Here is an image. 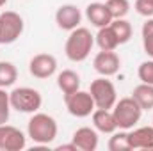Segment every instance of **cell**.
I'll return each instance as SVG.
<instances>
[{"instance_id":"27","label":"cell","mask_w":153,"mask_h":151,"mask_svg":"<svg viewBox=\"0 0 153 151\" xmlns=\"http://www.w3.org/2000/svg\"><path fill=\"white\" fill-rule=\"evenodd\" d=\"M57 151H78L76 150V146L71 142V144H61V146H57Z\"/></svg>"},{"instance_id":"22","label":"cell","mask_w":153,"mask_h":151,"mask_svg":"<svg viewBox=\"0 0 153 151\" xmlns=\"http://www.w3.org/2000/svg\"><path fill=\"white\" fill-rule=\"evenodd\" d=\"M109 151H130V144H128V132L121 130V132H114L112 137L109 139L107 144Z\"/></svg>"},{"instance_id":"11","label":"cell","mask_w":153,"mask_h":151,"mask_svg":"<svg viewBox=\"0 0 153 151\" xmlns=\"http://www.w3.org/2000/svg\"><path fill=\"white\" fill-rule=\"evenodd\" d=\"M80 21H82V13L73 4H64L55 11V23L62 30L71 32L73 29L80 27Z\"/></svg>"},{"instance_id":"26","label":"cell","mask_w":153,"mask_h":151,"mask_svg":"<svg viewBox=\"0 0 153 151\" xmlns=\"http://www.w3.org/2000/svg\"><path fill=\"white\" fill-rule=\"evenodd\" d=\"M135 11L144 16V18H152L153 16V0H135Z\"/></svg>"},{"instance_id":"9","label":"cell","mask_w":153,"mask_h":151,"mask_svg":"<svg viewBox=\"0 0 153 151\" xmlns=\"http://www.w3.org/2000/svg\"><path fill=\"white\" fill-rule=\"evenodd\" d=\"M27 146L23 132L11 124H0V151H20Z\"/></svg>"},{"instance_id":"14","label":"cell","mask_w":153,"mask_h":151,"mask_svg":"<svg viewBox=\"0 0 153 151\" xmlns=\"http://www.w3.org/2000/svg\"><path fill=\"white\" fill-rule=\"evenodd\" d=\"M85 16H87V20H89V23L94 25L96 29L107 27V25H111V21H112V16H111L107 5L102 4V2H93V4H89V5L85 7Z\"/></svg>"},{"instance_id":"23","label":"cell","mask_w":153,"mask_h":151,"mask_svg":"<svg viewBox=\"0 0 153 151\" xmlns=\"http://www.w3.org/2000/svg\"><path fill=\"white\" fill-rule=\"evenodd\" d=\"M105 5H107V9L111 13L112 20H116V18H125L128 14V11H130V2L128 0H107Z\"/></svg>"},{"instance_id":"28","label":"cell","mask_w":153,"mask_h":151,"mask_svg":"<svg viewBox=\"0 0 153 151\" xmlns=\"http://www.w3.org/2000/svg\"><path fill=\"white\" fill-rule=\"evenodd\" d=\"M5 4H7V0H0V7H4Z\"/></svg>"},{"instance_id":"21","label":"cell","mask_w":153,"mask_h":151,"mask_svg":"<svg viewBox=\"0 0 153 151\" xmlns=\"http://www.w3.org/2000/svg\"><path fill=\"white\" fill-rule=\"evenodd\" d=\"M141 34H143V48H144V53L153 59V16L152 18H146V21L143 23Z\"/></svg>"},{"instance_id":"25","label":"cell","mask_w":153,"mask_h":151,"mask_svg":"<svg viewBox=\"0 0 153 151\" xmlns=\"http://www.w3.org/2000/svg\"><path fill=\"white\" fill-rule=\"evenodd\" d=\"M137 76H139L141 82L152 84L153 85V59L141 62V66H139V70H137Z\"/></svg>"},{"instance_id":"4","label":"cell","mask_w":153,"mask_h":151,"mask_svg":"<svg viewBox=\"0 0 153 151\" xmlns=\"http://www.w3.org/2000/svg\"><path fill=\"white\" fill-rule=\"evenodd\" d=\"M11 107L22 114H34L43 105V98L38 89L32 87H16L9 93Z\"/></svg>"},{"instance_id":"7","label":"cell","mask_w":153,"mask_h":151,"mask_svg":"<svg viewBox=\"0 0 153 151\" xmlns=\"http://www.w3.org/2000/svg\"><path fill=\"white\" fill-rule=\"evenodd\" d=\"M64 105L68 112L75 117H87L94 112L96 105L89 91H75L71 94H64Z\"/></svg>"},{"instance_id":"10","label":"cell","mask_w":153,"mask_h":151,"mask_svg":"<svg viewBox=\"0 0 153 151\" xmlns=\"http://www.w3.org/2000/svg\"><path fill=\"white\" fill-rule=\"evenodd\" d=\"M55 71H57V59L52 53H38L29 62V73L39 80L50 78L52 75H55Z\"/></svg>"},{"instance_id":"16","label":"cell","mask_w":153,"mask_h":151,"mask_svg":"<svg viewBox=\"0 0 153 151\" xmlns=\"http://www.w3.org/2000/svg\"><path fill=\"white\" fill-rule=\"evenodd\" d=\"M57 87L62 91V94H71L80 89V75L73 70H62L57 75Z\"/></svg>"},{"instance_id":"18","label":"cell","mask_w":153,"mask_h":151,"mask_svg":"<svg viewBox=\"0 0 153 151\" xmlns=\"http://www.w3.org/2000/svg\"><path fill=\"white\" fill-rule=\"evenodd\" d=\"M94 43L100 46V50H116L119 46V41L116 38L114 30L111 29V25L98 29V34L94 36Z\"/></svg>"},{"instance_id":"8","label":"cell","mask_w":153,"mask_h":151,"mask_svg":"<svg viewBox=\"0 0 153 151\" xmlns=\"http://www.w3.org/2000/svg\"><path fill=\"white\" fill-rule=\"evenodd\" d=\"M93 66L100 76H114L121 68V59L114 50H100L94 55Z\"/></svg>"},{"instance_id":"2","label":"cell","mask_w":153,"mask_h":151,"mask_svg":"<svg viewBox=\"0 0 153 151\" xmlns=\"http://www.w3.org/2000/svg\"><path fill=\"white\" fill-rule=\"evenodd\" d=\"M57 132H59L57 121L48 114L34 112L32 117L29 119V123H27V135L34 142L43 144V146L53 142L55 137H57Z\"/></svg>"},{"instance_id":"6","label":"cell","mask_w":153,"mask_h":151,"mask_svg":"<svg viewBox=\"0 0 153 151\" xmlns=\"http://www.w3.org/2000/svg\"><path fill=\"white\" fill-rule=\"evenodd\" d=\"M23 18L14 11L0 13V44H13L23 34Z\"/></svg>"},{"instance_id":"24","label":"cell","mask_w":153,"mask_h":151,"mask_svg":"<svg viewBox=\"0 0 153 151\" xmlns=\"http://www.w3.org/2000/svg\"><path fill=\"white\" fill-rule=\"evenodd\" d=\"M11 100H9V93H5V89L0 87V124H5L9 121L11 115Z\"/></svg>"},{"instance_id":"17","label":"cell","mask_w":153,"mask_h":151,"mask_svg":"<svg viewBox=\"0 0 153 151\" xmlns=\"http://www.w3.org/2000/svg\"><path fill=\"white\" fill-rule=\"evenodd\" d=\"M132 98L139 103V107L143 110H152L153 109V85L141 82L137 87H134Z\"/></svg>"},{"instance_id":"20","label":"cell","mask_w":153,"mask_h":151,"mask_svg":"<svg viewBox=\"0 0 153 151\" xmlns=\"http://www.w3.org/2000/svg\"><path fill=\"white\" fill-rule=\"evenodd\" d=\"M111 29L114 30L119 44L128 43L130 38H132V25H130V21H126L125 18H116V20H112V21H111Z\"/></svg>"},{"instance_id":"15","label":"cell","mask_w":153,"mask_h":151,"mask_svg":"<svg viewBox=\"0 0 153 151\" xmlns=\"http://www.w3.org/2000/svg\"><path fill=\"white\" fill-rule=\"evenodd\" d=\"M91 117H93V126L100 133H111L112 135L117 130L112 109H94V112L91 114Z\"/></svg>"},{"instance_id":"3","label":"cell","mask_w":153,"mask_h":151,"mask_svg":"<svg viewBox=\"0 0 153 151\" xmlns=\"http://www.w3.org/2000/svg\"><path fill=\"white\" fill-rule=\"evenodd\" d=\"M112 114H114L116 124L119 130H132L141 121L143 109L132 96H128V98H121L116 101V105L112 107Z\"/></svg>"},{"instance_id":"5","label":"cell","mask_w":153,"mask_h":151,"mask_svg":"<svg viewBox=\"0 0 153 151\" xmlns=\"http://www.w3.org/2000/svg\"><path fill=\"white\" fill-rule=\"evenodd\" d=\"M89 93L94 100L96 109H112L117 101L116 85L109 80V76H100L91 82Z\"/></svg>"},{"instance_id":"12","label":"cell","mask_w":153,"mask_h":151,"mask_svg":"<svg viewBox=\"0 0 153 151\" xmlns=\"http://www.w3.org/2000/svg\"><path fill=\"white\" fill-rule=\"evenodd\" d=\"M71 142L76 146L78 151H96L98 148V130L91 126H82L75 130Z\"/></svg>"},{"instance_id":"19","label":"cell","mask_w":153,"mask_h":151,"mask_svg":"<svg viewBox=\"0 0 153 151\" xmlns=\"http://www.w3.org/2000/svg\"><path fill=\"white\" fill-rule=\"evenodd\" d=\"M18 80V70L9 61H0V87H11Z\"/></svg>"},{"instance_id":"1","label":"cell","mask_w":153,"mask_h":151,"mask_svg":"<svg viewBox=\"0 0 153 151\" xmlns=\"http://www.w3.org/2000/svg\"><path fill=\"white\" fill-rule=\"evenodd\" d=\"M94 46V36L85 27H76L70 32L64 44V53L71 62H82L89 57Z\"/></svg>"},{"instance_id":"13","label":"cell","mask_w":153,"mask_h":151,"mask_svg":"<svg viewBox=\"0 0 153 151\" xmlns=\"http://www.w3.org/2000/svg\"><path fill=\"white\" fill-rule=\"evenodd\" d=\"M128 144L130 150H153V124L152 126H141L132 132H128Z\"/></svg>"}]
</instances>
